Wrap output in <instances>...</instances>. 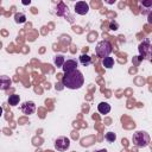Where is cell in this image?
Segmentation results:
<instances>
[{
	"label": "cell",
	"mask_w": 152,
	"mask_h": 152,
	"mask_svg": "<svg viewBox=\"0 0 152 152\" xmlns=\"http://www.w3.org/2000/svg\"><path fill=\"white\" fill-rule=\"evenodd\" d=\"M110 30H118V25L114 23H110Z\"/></svg>",
	"instance_id": "obj_18"
},
{
	"label": "cell",
	"mask_w": 152,
	"mask_h": 152,
	"mask_svg": "<svg viewBox=\"0 0 152 152\" xmlns=\"http://www.w3.org/2000/svg\"><path fill=\"white\" fill-rule=\"evenodd\" d=\"M14 19H15V23H19V24L26 21V17H25V14H23V13H17L15 17H14Z\"/></svg>",
	"instance_id": "obj_17"
},
{
	"label": "cell",
	"mask_w": 152,
	"mask_h": 152,
	"mask_svg": "<svg viewBox=\"0 0 152 152\" xmlns=\"http://www.w3.org/2000/svg\"><path fill=\"white\" fill-rule=\"evenodd\" d=\"M139 52H140L141 58L150 59V57H151V45H150L148 39H145L144 42H141L139 44Z\"/></svg>",
	"instance_id": "obj_4"
},
{
	"label": "cell",
	"mask_w": 152,
	"mask_h": 152,
	"mask_svg": "<svg viewBox=\"0 0 152 152\" xmlns=\"http://www.w3.org/2000/svg\"><path fill=\"white\" fill-rule=\"evenodd\" d=\"M102 64H103V66L104 68H107V69H110L113 65H114V59L112 58V57H104L103 58V61H102Z\"/></svg>",
	"instance_id": "obj_14"
},
{
	"label": "cell",
	"mask_w": 152,
	"mask_h": 152,
	"mask_svg": "<svg viewBox=\"0 0 152 152\" xmlns=\"http://www.w3.org/2000/svg\"><path fill=\"white\" fill-rule=\"evenodd\" d=\"M23 4H24V5H27V4H30V0H28V1H23Z\"/></svg>",
	"instance_id": "obj_21"
},
{
	"label": "cell",
	"mask_w": 152,
	"mask_h": 152,
	"mask_svg": "<svg viewBox=\"0 0 152 152\" xmlns=\"http://www.w3.org/2000/svg\"><path fill=\"white\" fill-rule=\"evenodd\" d=\"M80 62H81V64H82V65L88 66V65L91 63V57H90V56H88L87 53H83V55H81V56H80Z\"/></svg>",
	"instance_id": "obj_12"
},
{
	"label": "cell",
	"mask_w": 152,
	"mask_h": 152,
	"mask_svg": "<svg viewBox=\"0 0 152 152\" xmlns=\"http://www.w3.org/2000/svg\"><path fill=\"white\" fill-rule=\"evenodd\" d=\"M64 74H69V72H72L75 70H77V62L75 59H66L62 66Z\"/></svg>",
	"instance_id": "obj_6"
},
{
	"label": "cell",
	"mask_w": 152,
	"mask_h": 152,
	"mask_svg": "<svg viewBox=\"0 0 152 152\" xmlns=\"http://www.w3.org/2000/svg\"><path fill=\"white\" fill-rule=\"evenodd\" d=\"M95 152H108L106 148H101V150H97V151H95Z\"/></svg>",
	"instance_id": "obj_19"
},
{
	"label": "cell",
	"mask_w": 152,
	"mask_h": 152,
	"mask_svg": "<svg viewBox=\"0 0 152 152\" xmlns=\"http://www.w3.org/2000/svg\"><path fill=\"white\" fill-rule=\"evenodd\" d=\"M112 44L108 40H101L100 43H97L96 45V55L101 58L108 57L109 53L112 52Z\"/></svg>",
	"instance_id": "obj_3"
},
{
	"label": "cell",
	"mask_w": 152,
	"mask_h": 152,
	"mask_svg": "<svg viewBox=\"0 0 152 152\" xmlns=\"http://www.w3.org/2000/svg\"><path fill=\"white\" fill-rule=\"evenodd\" d=\"M19 101H20V96L18 94H12L8 97V104H11V106H17L19 103Z\"/></svg>",
	"instance_id": "obj_13"
},
{
	"label": "cell",
	"mask_w": 152,
	"mask_h": 152,
	"mask_svg": "<svg viewBox=\"0 0 152 152\" xmlns=\"http://www.w3.org/2000/svg\"><path fill=\"white\" fill-rule=\"evenodd\" d=\"M104 138H106V140H107L108 142H114L115 139H116V135H115L114 132H108V133H106Z\"/></svg>",
	"instance_id": "obj_16"
},
{
	"label": "cell",
	"mask_w": 152,
	"mask_h": 152,
	"mask_svg": "<svg viewBox=\"0 0 152 152\" xmlns=\"http://www.w3.org/2000/svg\"><path fill=\"white\" fill-rule=\"evenodd\" d=\"M11 83H12V81H11V78L8 76H5V75L0 76V90L8 89L10 86H11Z\"/></svg>",
	"instance_id": "obj_9"
},
{
	"label": "cell",
	"mask_w": 152,
	"mask_h": 152,
	"mask_svg": "<svg viewBox=\"0 0 152 152\" xmlns=\"http://www.w3.org/2000/svg\"><path fill=\"white\" fill-rule=\"evenodd\" d=\"M62 83L64 87L69 89H80L84 83L83 74L80 70H75L72 72L65 74L62 78Z\"/></svg>",
	"instance_id": "obj_1"
},
{
	"label": "cell",
	"mask_w": 152,
	"mask_h": 152,
	"mask_svg": "<svg viewBox=\"0 0 152 152\" xmlns=\"http://www.w3.org/2000/svg\"><path fill=\"white\" fill-rule=\"evenodd\" d=\"M1 115H2V107L0 106V118H1Z\"/></svg>",
	"instance_id": "obj_20"
},
{
	"label": "cell",
	"mask_w": 152,
	"mask_h": 152,
	"mask_svg": "<svg viewBox=\"0 0 152 152\" xmlns=\"http://www.w3.org/2000/svg\"><path fill=\"white\" fill-rule=\"evenodd\" d=\"M20 109H21V112H23L24 114L30 115V114H33V113H34V110H36V104H34V102H32V101H26V102H24V103L20 106Z\"/></svg>",
	"instance_id": "obj_8"
},
{
	"label": "cell",
	"mask_w": 152,
	"mask_h": 152,
	"mask_svg": "<svg viewBox=\"0 0 152 152\" xmlns=\"http://www.w3.org/2000/svg\"><path fill=\"white\" fill-rule=\"evenodd\" d=\"M150 140H151V138H150L148 133L142 132V131L135 132L133 134V137H132V141H133V144L137 147H145V146H147L150 144Z\"/></svg>",
	"instance_id": "obj_2"
},
{
	"label": "cell",
	"mask_w": 152,
	"mask_h": 152,
	"mask_svg": "<svg viewBox=\"0 0 152 152\" xmlns=\"http://www.w3.org/2000/svg\"><path fill=\"white\" fill-rule=\"evenodd\" d=\"M97 110L101 113V114H108L110 112V104L107 103V102H101L99 103L97 106Z\"/></svg>",
	"instance_id": "obj_10"
},
{
	"label": "cell",
	"mask_w": 152,
	"mask_h": 152,
	"mask_svg": "<svg viewBox=\"0 0 152 152\" xmlns=\"http://www.w3.org/2000/svg\"><path fill=\"white\" fill-rule=\"evenodd\" d=\"M64 62H65V59H64V56L63 55H57L55 57V64H56V66L62 68L63 64H64Z\"/></svg>",
	"instance_id": "obj_15"
},
{
	"label": "cell",
	"mask_w": 152,
	"mask_h": 152,
	"mask_svg": "<svg viewBox=\"0 0 152 152\" xmlns=\"http://www.w3.org/2000/svg\"><path fill=\"white\" fill-rule=\"evenodd\" d=\"M70 146V140L66 137H59L55 140V148L57 151H65Z\"/></svg>",
	"instance_id": "obj_5"
},
{
	"label": "cell",
	"mask_w": 152,
	"mask_h": 152,
	"mask_svg": "<svg viewBox=\"0 0 152 152\" xmlns=\"http://www.w3.org/2000/svg\"><path fill=\"white\" fill-rule=\"evenodd\" d=\"M56 13L58 15H65V14H68V7L63 2H59L57 8H56Z\"/></svg>",
	"instance_id": "obj_11"
},
{
	"label": "cell",
	"mask_w": 152,
	"mask_h": 152,
	"mask_svg": "<svg viewBox=\"0 0 152 152\" xmlns=\"http://www.w3.org/2000/svg\"><path fill=\"white\" fill-rule=\"evenodd\" d=\"M75 12L80 15H84L89 12V5L86 1H78L75 5Z\"/></svg>",
	"instance_id": "obj_7"
}]
</instances>
